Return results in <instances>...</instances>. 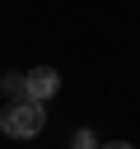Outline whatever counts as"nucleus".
<instances>
[{"mask_svg":"<svg viewBox=\"0 0 140 149\" xmlns=\"http://www.w3.org/2000/svg\"><path fill=\"white\" fill-rule=\"evenodd\" d=\"M56 88H61V74H56L51 65L28 70V98H33V102H51V98H56Z\"/></svg>","mask_w":140,"mask_h":149,"instance_id":"nucleus-2","label":"nucleus"},{"mask_svg":"<svg viewBox=\"0 0 140 149\" xmlns=\"http://www.w3.org/2000/svg\"><path fill=\"white\" fill-rule=\"evenodd\" d=\"M5 98H9V102H23V98H28V74H9V79H5Z\"/></svg>","mask_w":140,"mask_h":149,"instance_id":"nucleus-3","label":"nucleus"},{"mask_svg":"<svg viewBox=\"0 0 140 149\" xmlns=\"http://www.w3.org/2000/svg\"><path fill=\"white\" fill-rule=\"evenodd\" d=\"M70 144H75V149H98V144H93V130H75Z\"/></svg>","mask_w":140,"mask_h":149,"instance_id":"nucleus-4","label":"nucleus"},{"mask_svg":"<svg viewBox=\"0 0 140 149\" xmlns=\"http://www.w3.org/2000/svg\"><path fill=\"white\" fill-rule=\"evenodd\" d=\"M103 149H135V144H126V140H112V144H103Z\"/></svg>","mask_w":140,"mask_h":149,"instance_id":"nucleus-5","label":"nucleus"},{"mask_svg":"<svg viewBox=\"0 0 140 149\" xmlns=\"http://www.w3.org/2000/svg\"><path fill=\"white\" fill-rule=\"evenodd\" d=\"M42 126H47V102L23 98V102H9L0 112V130L9 140H33V135H42Z\"/></svg>","mask_w":140,"mask_h":149,"instance_id":"nucleus-1","label":"nucleus"}]
</instances>
